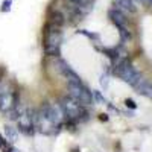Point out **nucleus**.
I'll list each match as a JSON object with an SVG mask.
<instances>
[{"label":"nucleus","mask_w":152,"mask_h":152,"mask_svg":"<svg viewBox=\"0 0 152 152\" xmlns=\"http://www.w3.org/2000/svg\"><path fill=\"white\" fill-rule=\"evenodd\" d=\"M134 88H135V90L140 93V94L148 96V97L152 99V82H149L148 79L140 78V79H138V82L134 85Z\"/></svg>","instance_id":"9"},{"label":"nucleus","mask_w":152,"mask_h":152,"mask_svg":"<svg viewBox=\"0 0 152 152\" xmlns=\"http://www.w3.org/2000/svg\"><path fill=\"white\" fill-rule=\"evenodd\" d=\"M18 102L17 100V96L11 91H6V93H2L0 94V111L2 113H9L12 108L15 107V104Z\"/></svg>","instance_id":"7"},{"label":"nucleus","mask_w":152,"mask_h":152,"mask_svg":"<svg viewBox=\"0 0 152 152\" xmlns=\"http://www.w3.org/2000/svg\"><path fill=\"white\" fill-rule=\"evenodd\" d=\"M94 96H96V99H99V100H102V102H104V97H102V96H100L99 93H94Z\"/></svg>","instance_id":"18"},{"label":"nucleus","mask_w":152,"mask_h":152,"mask_svg":"<svg viewBox=\"0 0 152 152\" xmlns=\"http://www.w3.org/2000/svg\"><path fill=\"white\" fill-rule=\"evenodd\" d=\"M9 5H11V0H5V3H3V11H8L9 9Z\"/></svg>","instance_id":"15"},{"label":"nucleus","mask_w":152,"mask_h":152,"mask_svg":"<svg viewBox=\"0 0 152 152\" xmlns=\"http://www.w3.org/2000/svg\"><path fill=\"white\" fill-rule=\"evenodd\" d=\"M38 111H40L43 116H46L55 126H59L62 119H64V111H62L59 104H49V102H46V104L41 105V108Z\"/></svg>","instance_id":"5"},{"label":"nucleus","mask_w":152,"mask_h":152,"mask_svg":"<svg viewBox=\"0 0 152 152\" xmlns=\"http://www.w3.org/2000/svg\"><path fill=\"white\" fill-rule=\"evenodd\" d=\"M62 111H64V116H67L69 119L72 120H76V119H82V116H85V110H84V105H81L78 100H75L73 97L70 96H66L61 99L59 102Z\"/></svg>","instance_id":"4"},{"label":"nucleus","mask_w":152,"mask_h":152,"mask_svg":"<svg viewBox=\"0 0 152 152\" xmlns=\"http://www.w3.org/2000/svg\"><path fill=\"white\" fill-rule=\"evenodd\" d=\"M114 5H116L117 9H120V11L131 12V14L135 12V5H134L132 0H114Z\"/></svg>","instance_id":"11"},{"label":"nucleus","mask_w":152,"mask_h":152,"mask_svg":"<svg viewBox=\"0 0 152 152\" xmlns=\"http://www.w3.org/2000/svg\"><path fill=\"white\" fill-rule=\"evenodd\" d=\"M62 43V34L58 29V26L50 28L46 32L44 37V52L49 56H58L59 55V49Z\"/></svg>","instance_id":"2"},{"label":"nucleus","mask_w":152,"mask_h":152,"mask_svg":"<svg viewBox=\"0 0 152 152\" xmlns=\"http://www.w3.org/2000/svg\"><path fill=\"white\" fill-rule=\"evenodd\" d=\"M114 73H116L120 79H123L126 84H129L131 87H134L138 79L142 78V75L135 70V67L131 64L129 61L126 59H119L116 62V67H114Z\"/></svg>","instance_id":"1"},{"label":"nucleus","mask_w":152,"mask_h":152,"mask_svg":"<svg viewBox=\"0 0 152 152\" xmlns=\"http://www.w3.org/2000/svg\"><path fill=\"white\" fill-rule=\"evenodd\" d=\"M81 2L85 5V6H90L91 5V2H93V0H81Z\"/></svg>","instance_id":"16"},{"label":"nucleus","mask_w":152,"mask_h":152,"mask_svg":"<svg viewBox=\"0 0 152 152\" xmlns=\"http://www.w3.org/2000/svg\"><path fill=\"white\" fill-rule=\"evenodd\" d=\"M125 104H126V107H129V108H135V107H137L132 99H126V100H125Z\"/></svg>","instance_id":"14"},{"label":"nucleus","mask_w":152,"mask_h":152,"mask_svg":"<svg viewBox=\"0 0 152 152\" xmlns=\"http://www.w3.org/2000/svg\"><path fill=\"white\" fill-rule=\"evenodd\" d=\"M137 3H140V5H148V0H135Z\"/></svg>","instance_id":"17"},{"label":"nucleus","mask_w":152,"mask_h":152,"mask_svg":"<svg viewBox=\"0 0 152 152\" xmlns=\"http://www.w3.org/2000/svg\"><path fill=\"white\" fill-rule=\"evenodd\" d=\"M56 66H58V70H59V73H61L62 76H64V78H66L69 82H82V81H81V78H79V76L75 73V70H73V69H72V67L67 64L66 61L59 59Z\"/></svg>","instance_id":"8"},{"label":"nucleus","mask_w":152,"mask_h":152,"mask_svg":"<svg viewBox=\"0 0 152 152\" xmlns=\"http://www.w3.org/2000/svg\"><path fill=\"white\" fill-rule=\"evenodd\" d=\"M148 5H149V6H152V0H148Z\"/></svg>","instance_id":"19"},{"label":"nucleus","mask_w":152,"mask_h":152,"mask_svg":"<svg viewBox=\"0 0 152 152\" xmlns=\"http://www.w3.org/2000/svg\"><path fill=\"white\" fill-rule=\"evenodd\" d=\"M52 23L55 24V26H61L62 23H64V15L61 14V12H53L52 14Z\"/></svg>","instance_id":"12"},{"label":"nucleus","mask_w":152,"mask_h":152,"mask_svg":"<svg viewBox=\"0 0 152 152\" xmlns=\"http://www.w3.org/2000/svg\"><path fill=\"white\" fill-rule=\"evenodd\" d=\"M69 96L78 100L81 105L93 104V93L87 87H84L82 82H69Z\"/></svg>","instance_id":"3"},{"label":"nucleus","mask_w":152,"mask_h":152,"mask_svg":"<svg viewBox=\"0 0 152 152\" xmlns=\"http://www.w3.org/2000/svg\"><path fill=\"white\" fill-rule=\"evenodd\" d=\"M6 134H8V137H9V140H17V131H15V129L12 131L11 126H6Z\"/></svg>","instance_id":"13"},{"label":"nucleus","mask_w":152,"mask_h":152,"mask_svg":"<svg viewBox=\"0 0 152 152\" xmlns=\"http://www.w3.org/2000/svg\"><path fill=\"white\" fill-rule=\"evenodd\" d=\"M17 120H18V131L21 134L32 135L35 132V114L32 111H24Z\"/></svg>","instance_id":"6"},{"label":"nucleus","mask_w":152,"mask_h":152,"mask_svg":"<svg viewBox=\"0 0 152 152\" xmlns=\"http://www.w3.org/2000/svg\"><path fill=\"white\" fill-rule=\"evenodd\" d=\"M108 15L111 18V21L116 24V26H126V17L123 15V12L120 9H111L108 12Z\"/></svg>","instance_id":"10"}]
</instances>
